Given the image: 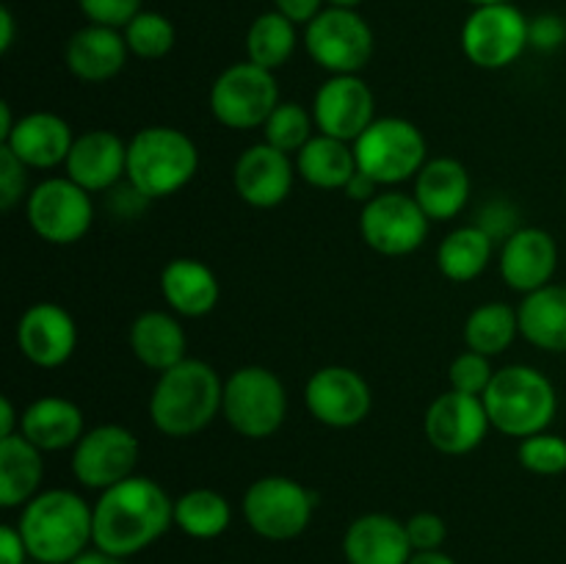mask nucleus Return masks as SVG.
Returning <instances> with one entry per match:
<instances>
[{
    "label": "nucleus",
    "mask_w": 566,
    "mask_h": 564,
    "mask_svg": "<svg viewBox=\"0 0 566 564\" xmlns=\"http://www.w3.org/2000/svg\"><path fill=\"white\" fill-rule=\"evenodd\" d=\"M25 216L31 230L53 247H70L83 241L94 224L92 194L70 177H48L31 188L25 199Z\"/></svg>",
    "instance_id": "9b49d317"
},
{
    "label": "nucleus",
    "mask_w": 566,
    "mask_h": 564,
    "mask_svg": "<svg viewBox=\"0 0 566 564\" xmlns=\"http://www.w3.org/2000/svg\"><path fill=\"white\" fill-rule=\"evenodd\" d=\"M17 529L33 564H70L94 545V503L64 487L42 490L22 506Z\"/></svg>",
    "instance_id": "7ed1b4c3"
},
{
    "label": "nucleus",
    "mask_w": 566,
    "mask_h": 564,
    "mask_svg": "<svg viewBox=\"0 0 566 564\" xmlns=\"http://www.w3.org/2000/svg\"><path fill=\"white\" fill-rule=\"evenodd\" d=\"M224 382L205 359H182L175 368L158 374L149 393L147 412L164 437L186 440L208 429L221 415Z\"/></svg>",
    "instance_id": "f03ea898"
},
{
    "label": "nucleus",
    "mask_w": 566,
    "mask_h": 564,
    "mask_svg": "<svg viewBox=\"0 0 566 564\" xmlns=\"http://www.w3.org/2000/svg\"><path fill=\"white\" fill-rule=\"evenodd\" d=\"M481 398L492 429L517 440L551 429L558 412L556 385L542 370L520 363L495 370Z\"/></svg>",
    "instance_id": "20e7f679"
},
{
    "label": "nucleus",
    "mask_w": 566,
    "mask_h": 564,
    "mask_svg": "<svg viewBox=\"0 0 566 564\" xmlns=\"http://www.w3.org/2000/svg\"><path fill=\"white\" fill-rule=\"evenodd\" d=\"M343 191H346V197L354 199V202L368 205L370 199H374L376 194H379V182H376L374 177L365 175V171L357 169V171H354L352 180H348V186L343 188Z\"/></svg>",
    "instance_id": "09e8293b"
},
{
    "label": "nucleus",
    "mask_w": 566,
    "mask_h": 564,
    "mask_svg": "<svg viewBox=\"0 0 566 564\" xmlns=\"http://www.w3.org/2000/svg\"><path fill=\"white\" fill-rule=\"evenodd\" d=\"M14 42V14L9 9H0V53H9Z\"/></svg>",
    "instance_id": "603ef678"
},
{
    "label": "nucleus",
    "mask_w": 566,
    "mask_h": 564,
    "mask_svg": "<svg viewBox=\"0 0 566 564\" xmlns=\"http://www.w3.org/2000/svg\"><path fill=\"white\" fill-rule=\"evenodd\" d=\"M14 125H17V119H14V114H11V105L0 103V144L9 138V133L14 130Z\"/></svg>",
    "instance_id": "5fc2aeb1"
},
{
    "label": "nucleus",
    "mask_w": 566,
    "mask_h": 564,
    "mask_svg": "<svg viewBox=\"0 0 566 564\" xmlns=\"http://www.w3.org/2000/svg\"><path fill=\"white\" fill-rule=\"evenodd\" d=\"M64 169L66 177L88 194L111 191L127 177V144L103 127L81 133L75 136Z\"/></svg>",
    "instance_id": "412c9836"
},
{
    "label": "nucleus",
    "mask_w": 566,
    "mask_h": 564,
    "mask_svg": "<svg viewBox=\"0 0 566 564\" xmlns=\"http://www.w3.org/2000/svg\"><path fill=\"white\" fill-rule=\"evenodd\" d=\"M464 343L484 357H497L506 352L520 335L517 310L506 302L479 304L464 321Z\"/></svg>",
    "instance_id": "72a5a7b5"
},
{
    "label": "nucleus",
    "mask_w": 566,
    "mask_h": 564,
    "mask_svg": "<svg viewBox=\"0 0 566 564\" xmlns=\"http://www.w3.org/2000/svg\"><path fill=\"white\" fill-rule=\"evenodd\" d=\"M199 171V149L188 133L169 125L142 127L127 142V177L147 199L182 191Z\"/></svg>",
    "instance_id": "39448f33"
},
{
    "label": "nucleus",
    "mask_w": 566,
    "mask_h": 564,
    "mask_svg": "<svg viewBox=\"0 0 566 564\" xmlns=\"http://www.w3.org/2000/svg\"><path fill=\"white\" fill-rule=\"evenodd\" d=\"M31 558L17 525H0V564H25Z\"/></svg>",
    "instance_id": "a18cd8bd"
},
{
    "label": "nucleus",
    "mask_w": 566,
    "mask_h": 564,
    "mask_svg": "<svg viewBox=\"0 0 566 564\" xmlns=\"http://www.w3.org/2000/svg\"><path fill=\"white\" fill-rule=\"evenodd\" d=\"M470 171L457 158H429L415 177L412 197L431 221L457 219L470 202Z\"/></svg>",
    "instance_id": "cd10ccee"
},
{
    "label": "nucleus",
    "mask_w": 566,
    "mask_h": 564,
    "mask_svg": "<svg viewBox=\"0 0 566 564\" xmlns=\"http://www.w3.org/2000/svg\"><path fill=\"white\" fill-rule=\"evenodd\" d=\"M88 22L125 28L142 11V0H77Z\"/></svg>",
    "instance_id": "79ce46f5"
},
{
    "label": "nucleus",
    "mask_w": 566,
    "mask_h": 564,
    "mask_svg": "<svg viewBox=\"0 0 566 564\" xmlns=\"http://www.w3.org/2000/svg\"><path fill=\"white\" fill-rule=\"evenodd\" d=\"M125 42L136 59L142 61H158L171 53L177 42V31L171 25L169 17L158 14V11H138L125 28Z\"/></svg>",
    "instance_id": "e433bc0d"
},
{
    "label": "nucleus",
    "mask_w": 566,
    "mask_h": 564,
    "mask_svg": "<svg viewBox=\"0 0 566 564\" xmlns=\"http://www.w3.org/2000/svg\"><path fill=\"white\" fill-rule=\"evenodd\" d=\"M293 160H296L298 177L321 191H343L357 171L354 144L324 136V133H315Z\"/></svg>",
    "instance_id": "7c9ffc66"
},
{
    "label": "nucleus",
    "mask_w": 566,
    "mask_h": 564,
    "mask_svg": "<svg viewBox=\"0 0 566 564\" xmlns=\"http://www.w3.org/2000/svg\"><path fill=\"white\" fill-rule=\"evenodd\" d=\"M127 50L125 33L119 28L97 25L88 22L86 28L75 31L64 48L66 70L83 83H105L116 77L125 66Z\"/></svg>",
    "instance_id": "b1692460"
},
{
    "label": "nucleus",
    "mask_w": 566,
    "mask_h": 564,
    "mask_svg": "<svg viewBox=\"0 0 566 564\" xmlns=\"http://www.w3.org/2000/svg\"><path fill=\"white\" fill-rule=\"evenodd\" d=\"M72 144L75 133L64 116L53 111H31L17 119L3 147H9L28 169H55L66 164Z\"/></svg>",
    "instance_id": "5701e85b"
},
{
    "label": "nucleus",
    "mask_w": 566,
    "mask_h": 564,
    "mask_svg": "<svg viewBox=\"0 0 566 564\" xmlns=\"http://www.w3.org/2000/svg\"><path fill=\"white\" fill-rule=\"evenodd\" d=\"M558 269V243L542 227H520L501 243L497 271L501 280L517 293H534L551 285Z\"/></svg>",
    "instance_id": "aec40b11"
},
{
    "label": "nucleus",
    "mask_w": 566,
    "mask_h": 564,
    "mask_svg": "<svg viewBox=\"0 0 566 564\" xmlns=\"http://www.w3.org/2000/svg\"><path fill=\"white\" fill-rule=\"evenodd\" d=\"M70 564H125V558L119 556H111V553L99 551V547H88V551H83L81 556L72 558Z\"/></svg>",
    "instance_id": "3c124183"
},
{
    "label": "nucleus",
    "mask_w": 566,
    "mask_h": 564,
    "mask_svg": "<svg viewBox=\"0 0 566 564\" xmlns=\"http://www.w3.org/2000/svg\"><path fill=\"white\" fill-rule=\"evenodd\" d=\"M230 523V501L210 487H193L175 501V525L191 540H216Z\"/></svg>",
    "instance_id": "473e14b6"
},
{
    "label": "nucleus",
    "mask_w": 566,
    "mask_h": 564,
    "mask_svg": "<svg viewBox=\"0 0 566 564\" xmlns=\"http://www.w3.org/2000/svg\"><path fill=\"white\" fill-rule=\"evenodd\" d=\"M44 479V451L20 431L0 440V506L17 509L36 498Z\"/></svg>",
    "instance_id": "c756f323"
},
{
    "label": "nucleus",
    "mask_w": 566,
    "mask_h": 564,
    "mask_svg": "<svg viewBox=\"0 0 566 564\" xmlns=\"http://www.w3.org/2000/svg\"><path fill=\"white\" fill-rule=\"evenodd\" d=\"M138 453V437L127 426L99 424L86 429L81 442L72 448V476L83 490L103 492L136 476Z\"/></svg>",
    "instance_id": "4468645a"
},
{
    "label": "nucleus",
    "mask_w": 566,
    "mask_h": 564,
    "mask_svg": "<svg viewBox=\"0 0 566 564\" xmlns=\"http://www.w3.org/2000/svg\"><path fill=\"white\" fill-rule=\"evenodd\" d=\"M520 335L539 352L566 354V285L525 293L517 307Z\"/></svg>",
    "instance_id": "c85d7f7f"
},
{
    "label": "nucleus",
    "mask_w": 566,
    "mask_h": 564,
    "mask_svg": "<svg viewBox=\"0 0 566 564\" xmlns=\"http://www.w3.org/2000/svg\"><path fill=\"white\" fill-rule=\"evenodd\" d=\"M357 169L379 186H398L418 177L429 160L426 136L403 116H376L368 130L354 142Z\"/></svg>",
    "instance_id": "0eeeda50"
},
{
    "label": "nucleus",
    "mask_w": 566,
    "mask_h": 564,
    "mask_svg": "<svg viewBox=\"0 0 566 564\" xmlns=\"http://www.w3.org/2000/svg\"><path fill=\"white\" fill-rule=\"evenodd\" d=\"M473 6H492V3H512V0H468Z\"/></svg>",
    "instance_id": "4d7b16f0"
},
{
    "label": "nucleus",
    "mask_w": 566,
    "mask_h": 564,
    "mask_svg": "<svg viewBox=\"0 0 566 564\" xmlns=\"http://www.w3.org/2000/svg\"><path fill=\"white\" fill-rule=\"evenodd\" d=\"M274 6L293 25H310L324 11V0H274Z\"/></svg>",
    "instance_id": "49530a36"
},
{
    "label": "nucleus",
    "mask_w": 566,
    "mask_h": 564,
    "mask_svg": "<svg viewBox=\"0 0 566 564\" xmlns=\"http://www.w3.org/2000/svg\"><path fill=\"white\" fill-rule=\"evenodd\" d=\"M363 0H329V6H343V9H357Z\"/></svg>",
    "instance_id": "6e6d98bb"
},
{
    "label": "nucleus",
    "mask_w": 566,
    "mask_h": 564,
    "mask_svg": "<svg viewBox=\"0 0 566 564\" xmlns=\"http://www.w3.org/2000/svg\"><path fill=\"white\" fill-rule=\"evenodd\" d=\"M407 534H409V542H412L415 553L442 551L448 536V525L440 514L418 512L407 520Z\"/></svg>",
    "instance_id": "37998d69"
},
{
    "label": "nucleus",
    "mask_w": 566,
    "mask_h": 564,
    "mask_svg": "<svg viewBox=\"0 0 566 564\" xmlns=\"http://www.w3.org/2000/svg\"><path fill=\"white\" fill-rule=\"evenodd\" d=\"M17 348L36 368H61L77 348L75 318L55 302L31 304L17 321Z\"/></svg>",
    "instance_id": "6ab92c4d"
},
{
    "label": "nucleus",
    "mask_w": 566,
    "mask_h": 564,
    "mask_svg": "<svg viewBox=\"0 0 566 564\" xmlns=\"http://www.w3.org/2000/svg\"><path fill=\"white\" fill-rule=\"evenodd\" d=\"M108 194H111V205H114V210L119 216H136V213H142L149 202H153V199L144 197V194L138 191L136 186H130L127 180H125V186L119 182V186L111 188Z\"/></svg>",
    "instance_id": "de8ad7c7"
},
{
    "label": "nucleus",
    "mask_w": 566,
    "mask_h": 564,
    "mask_svg": "<svg viewBox=\"0 0 566 564\" xmlns=\"http://www.w3.org/2000/svg\"><path fill=\"white\" fill-rule=\"evenodd\" d=\"M409 564H459V562L453 556H448L446 551H420L409 558Z\"/></svg>",
    "instance_id": "864d4df0"
},
{
    "label": "nucleus",
    "mask_w": 566,
    "mask_h": 564,
    "mask_svg": "<svg viewBox=\"0 0 566 564\" xmlns=\"http://www.w3.org/2000/svg\"><path fill=\"white\" fill-rule=\"evenodd\" d=\"M208 103L210 114L221 127L258 130L282 100L274 72L263 70L252 61H238L216 77Z\"/></svg>",
    "instance_id": "1a4fd4ad"
},
{
    "label": "nucleus",
    "mask_w": 566,
    "mask_h": 564,
    "mask_svg": "<svg viewBox=\"0 0 566 564\" xmlns=\"http://www.w3.org/2000/svg\"><path fill=\"white\" fill-rule=\"evenodd\" d=\"M127 343L130 352L144 368L164 370L175 368L182 359H188V337L180 324V315L169 310H147V313L136 315L127 332Z\"/></svg>",
    "instance_id": "a878e982"
},
{
    "label": "nucleus",
    "mask_w": 566,
    "mask_h": 564,
    "mask_svg": "<svg viewBox=\"0 0 566 564\" xmlns=\"http://www.w3.org/2000/svg\"><path fill=\"white\" fill-rule=\"evenodd\" d=\"M175 525V501L149 476H130L94 501V547L111 556H136Z\"/></svg>",
    "instance_id": "f257e3e1"
},
{
    "label": "nucleus",
    "mask_w": 566,
    "mask_h": 564,
    "mask_svg": "<svg viewBox=\"0 0 566 564\" xmlns=\"http://www.w3.org/2000/svg\"><path fill=\"white\" fill-rule=\"evenodd\" d=\"M160 296L180 318H202L219 304L221 282L202 260L175 258L160 271Z\"/></svg>",
    "instance_id": "393cba45"
},
{
    "label": "nucleus",
    "mask_w": 566,
    "mask_h": 564,
    "mask_svg": "<svg viewBox=\"0 0 566 564\" xmlns=\"http://www.w3.org/2000/svg\"><path fill=\"white\" fill-rule=\"evenodd\" d=\"M415 547L407 523L385 512H368L352 520L343 534L346 564H409Z\"/></svg>",
    "instance_id": "4be33fe9"
},
{
    "label": "nucleus",
    "mask_w": 566,
    "mask_h": 564,
    "mask_svg": "<svg viewBox=\"0 0 566 564\" xmlns=\"http://www.w3.org/2000/svg\"><path fill=\"white\" fill-rule=\"evenodd\" d=\"M296 25L280 11H265L249 25L247 33V61L263 70H280L296 53Z\"/></svg>",
    "instance_id": "f704fd0d"
},
{
    "label": "nucleus",
    "mask_w": 566,
    "mask_h": 564,
    "mask_svg": "<svg viewBox=\"0 0 566 564\" xmlns=\"http://www.w3.org/2000/svg\"><path fill=\"white\" fill-rule=\"evenodd\" d=\"M431 219L412 194L379 191L359 213V236L385 258H403L420 249L429 238Z\"/></svg>",
    "instance_id": "f8f14e48"
},
{
    "label": "nucleus",
    "mask_w": 566,
    "mask_h": 564,
    "mask_svg": "<svg viewBox=\"0 0 566 564\" xmlns=\"http://www.w3.org/2000/svg\"><path fill=\"white\" fill-rule=\"evenodd\" d=\"M20 420L22 415H17L11 398L9 396L0 398V440H3V437L17 435V431H20Z\"/></svg>",
    "instance_id": "8fccbe9b"
},
{
    "label": "nucleus",
    "mask_w": 566,
    "mask_h": 564,
    "mask_svg": "<svg viewBox=\"0 0 566 564\" xmlns=\"http://www.w3.org/2000/svg\"><path fill=\"white\" fill-rule=\"evenodd\" d=\"M517 459L534 476H562L566 473V440L553 431L525 437L520 440Z\"/></svg>",
    "instance_id": "4c0bfd02"
},
{
    "label": "nucleus",
    "mask_w": 566,
    "mask_h": 564,
    "mask_svg": "<svg viewBox=\"0 0 566 564\" xmlns=\"http://www.w3.org/2000/svg\"><path fill=\"white\" fill-rule=\"evenodd\" d=\"M492 254H495V241L473 221L442 238L437 249V269L451 282H473L492 263Z\"/></svg>",
    "instance_id": "2f4dec72"
},
{
    "label": "nucleus",
    "mask_w": 566,
    "mask_h": 564,
    "mask_svg": "<svg viewBox=\"0 0 566 564\" xmlns=\"http://www.w3.org/2000/svg\"><path fill=\"white\" fill-rule=\"evenodd\" d=\"M304 48L329 75H359L374 59L376 39L357 9L329 6L304 28Z\"/></svg>",
    "instance_id": "9d476101"
},
{
    "label": "nucleus",
    "mask_w": 566,
    "mask_h": 564,
    "mask_svg": "<svg viewBox=\"0 0 566 564\" xmlns=\"http://www.w3.org/2000/svg\"><path fill=\"white\" fill-rule=\"evenodd\" d=\"M263 130V142L276 147L280 153L293 155L296 158L298 149L315 136V119H313V111L304 108L302 103L296 100H282L271 116L265 119V125L260 127Z\"/></svg>",
    "instance_id": "c9c22d12"
},
{
    "label": "nucleus",
    "mask_w": 566,
    "mask_h": 564,
    "mask_svg": "<svg viewBox=\"0 0 566 564\" xmlns=\"http://www.w3.org/2000/svg\"><path fill=\"white\" fill-rule=\"evenodd\" d=\"M310 111L318 133L354 144L376 119V97L359 75H329Z\"/></svg>",
    "instance_id": "f3484780"
},
{
    "label": "nucleus",
    "mask_w": 566,
    "mask_h": 564,
    "mask_svg": "<svg viewBox=\"0 0 566 564\" xmlns=\"http://www.w3.org/2000/svg\"><path fill=\"white\" fill-rule=\"evenodd\" d=\"M28 166L0 144V208L11 210L28 199Z\"/></svg>",
    "instance_id": "ea45409f"
},
{
    "label": "nucleus",
    "mask_w": 566,
    "mask_h": 564,
    "mask_svg": "<svg viewBox=\"0 0 566 564\" xmlns=\"http://www.w3.org/2000/svg\"><path fill=\"white\" fill-rule=\"evenodd\" d=\"M475 224L490 232L492 241L503 243L520 230V210L517 205L506 202V199H490L475 216Z\"/></svg>",
    "instance_id": "a19ab883"
},
{
    "label": "nucleus",
    "mask_w": 566,
    "mask_h": 564,
    "mask_svg": "<svg viewBox=\"0 0 566 564\" xmlns=\"http://www.w3.org/2000/svg\"><path fill=\"white\" fill-rule=\"evenodd\" d=\"M296 160L271 144L260 142L243 149L232 166V186L249 208L269 210L285 202L296 182Z\"/></svg>",
    "instance_id": "a211bd4d"
},
{
    "label": "nucleus",
    "mask_w": 566,
    "mask_h": 564,
    "mask_svg": "<svg viewBox=\"0 0 566 564\" xmlns=\"http://www.w3.org/2000/svg\"><path fill=\"white\" fill-rule=\"evenodd\" d=\"M566 42V22L558 14H539L528 22V48L553 53Z\"/></svg>",
    "instance_id": "c03bdc74"
},
{
    "label": "nucleus",
    "mask_w": 566,
    "mask_h": 564,
    "mask_svg": "<svg viewBox=\"0 0 566 564\" xmlns=\"http://www.w3.org/2000/svg\"><path fill=\"white\" fill-rule=\"evenodd\" d=\"M20 435L44 453L66 451L86 435V418L75 401L64 396H42L22 409Z\"/></svg>",
    "instance_id": "bb28decb"
},
{
    "label": "nucleus",
    "mask_w": 566,
    "mask_h": 564,
    "mask_svg": "<svg viewBox=\"0 0 566 564\" xmlns=\"http://www.w3.org/2000/svg\"><path fill=\"white\" fill-rule=\"evenodd\" d=\"M492 357L473 352V348H464L457 359L448 368V382H451V390L464 393V396H484L486 387H490L495 368L490 363Z\"/></svg>",
    "instance_id": "58836bf2"
},
{
    "label": "nucleus",
    "mask_w": 566,
    "mask_h": 564,
    "mask_svg": "<svg viewBox=\"0 0 566 564\" xmlns=\"http://www.w3.org/2000/svg\"><path fill=\"white\" fill-rule=\"evenodd\" d=\"M528 22L512 3L475 6L462 25V50L481 70H506L528 50Z\"/></svg>",
    "instance_id": "ddd939ff"
},
{
    "label": "nucleus",
    "mask_w": 566,
    "mask_h": 564,
    "mask_svg": "<svg viewBox=\"0 0 566 564\" xmlns=\"http://www.w3.org/2000/svg\"><path fill=\"white\" fill-rule=\"evenodd\" d=\"M304 407L329 429H354L374 409L368 379L348 365H324L304 385Z\"/></svg>",
    "instance_id": "2eb2a0df"
},
{
    "label": "nucleus",
    "mask_w": 566,
    "mask_h": 564,
    "mask_svg": "<svg viewBox=\"0 0 566 564\" xmlns=\"http://www.w3.org/2000/svg\"><path fill=\"white\" fill-rule=\"evenodd\" d=\"M490 429L492 424L484 398L464 396L457 390L440 393L429 404L423 418L426 440L446 457H464V453L475 451L486 440Z\"/></svg>",
    "instance_id": "dca6fc26"
},
{
    "label": "nucleus",
    "mask_w": 566,
    "mask_h": 564,
    "mask_svg": "<svg viewBox=\"0 0 566 564\" xmlns=\"http://www.w3.org/2000/svg\"><path fill=\"white\" fill-rule=\"evenodd\" d=\"M221 415L235 435L269 440L287 418V390L265 365H243L224 379Z\"/></svg>",
    "instance_id": "423d86ee"
},
{
    "label": "nucleus",
    "mask_w": 566,
    "mask_h": 564,
    "mask_svg": "<svg viewBox=\"0 0 566 564\" xmlns=\"http://www.w3.org/2000/svg\"><path fill=\"white\" fill-rule=\"evenodd\" d=\"M315 495L291 476H263L243 492V520L269 542H291L310 529Z\"/></svg>",
    "instance_id": "6e6552de"
}]
</instances>
